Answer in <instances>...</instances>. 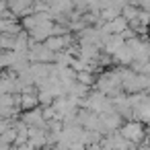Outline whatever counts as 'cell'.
<instances>
[{
  "label": "cell",
  "instance_id": "4",
  "mask_svg": "<svg viewBox=\"0 0 150 150\" xmlns=\"http://www.w3.org/2000/svg\"><path fill=\"white\" fill-rule=\"evenodd\" d=\"M76 82H80V84H84V86H91V84L97 82V80H95L93 72H76Z\"/></svg>",
  "mask_w": 150,
  "mask_h": 150
},
{
  "label": "cell",
  "instance_id": "2",
  "mask_svg": "<svg viewBox=\"0 0 150 150\" xmlns=\"http://www.w3.org/2000/svg\"><path fill=\"white\" fill-rule=\"evenodd\" d=\"M21 121H23V123H27L29 127H41V125H45L43 109H41V107H37V109H33V111H25V113H23V117H21Z\"/></svg>",
  "mask_w": 150,
  "mask_h": 150
},
{
  "label": "cell",
  "instance_id": "1",
  "mask_svg": "<svg viewBox=\"0 0 150 150\" xmlns=\"http://www.w3.org/2000/svg\"><path fill=\"white\" fill-rule=\"evenodd\" d=\"M119 134H121L129 144H138V142L146 140V132H144L142 121H127V123H123V127L119 129Z\"/></svg>",
  "mask_w": 150,
  "mask_h": 150
},
{
  "label": "cell",
  "instance_id": "3",
  "mask_svg": "<svg viewBox=\"0 0 150 150\" xmlns=\"http://www.w3.org/2000/svg\"><path fill=\"white\" fill-rule=\"evenodd\" d=\"M37 105H39V97L37 95H29V93L21 95V109L33 111V109H37Z\"/></svg>",
  "mask_w": 150,
  "mask_h": 150
}]
</instances>
